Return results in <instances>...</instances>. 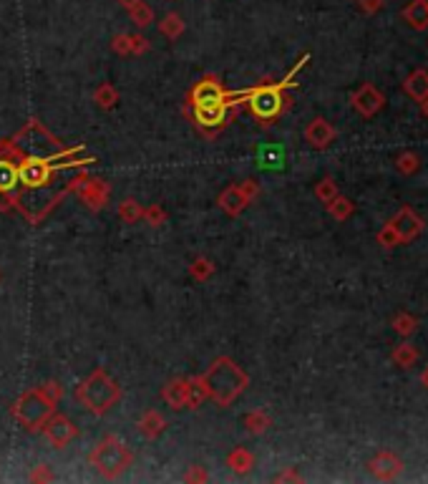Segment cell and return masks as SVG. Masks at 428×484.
I'll use <instances>...</instances> for the list:
<instances>
[{
    "mask_svg": "<svg viewBox=\"0 0 428 484\" xmlns=\"http://www.w3.org/2000/svg\"><path fill=\"white\" fill-rule=\"evenodd\" d=\"M259 162H262V167H267V170L283 167V151L275 149V146H264V149L259 151Z\"/></svg>",
    "mask_w": 428,
    "mask_h": 484,
    "instance_id": "obj_21",
    "label": "cell"
},
{
    "mask_svg": "<svg viewBox=\"0 0 428 484\" xmlns=\"http://www.w3.org/2000/svg\"><path fill=\"white\" fill-rule=\"evenodd\" d=\"M352 209H355V205H352L350 200H345V197L335 195L333 200L327 202V212L333 214L335 220H348L352 214Z\"/></svg>",
    "mask_w": 428,
    "mask_h": 484,
    "instance_id": "obj_17",
    "label": "cell"
},
{
    "mask_svg": "<svg viewBox=\"0 0 428 484\" xmlns=\"http://www.w3.org/2000/svg\"><path fill=\"white\" fill-rule=\"evenodd\" d=\"M129 462H131V454L126 452V447L116 439V436H106V439L96 447V452L91 454V464H94L104 477H116V474H121L126 466H129Z\"/></svg>",
    "mask_w": 428,
    "mask_h": 484,
    "instance_id": "obj_3",
    "label": "cell"
},
{
    "mask_svg": "<svg viewBox=\"0 0 428 484\" xmlns=\"http://www.w3.org/2000/svg\"><path fill=\"white\" fill-rule=\"evenodd\" d=\"M371 472L376 474V479H383V482H390L396 479L398 474L403 472V459L393 452H380L371 459Z\"/></svg>",
    "mask_w": 428,
    "mask_h": 484,
    "instance_id": "obj_8",
    "label": "cell"
},
{
    "mask_svg": "<svg viewBox=\"0 0 428 484\" xmlns=\"http://www.w3.org/2000/svg\"><path fill=\"white\" fill-rule=\"evenodd\" d=\"M415 328H418V321H415L411 313H398L396 318H393V331H396L398 336H403V338L413 336Z\"/></svg>",
    "mask_w": 428,
    "mask_h": 484,
    "instance_id": "obj_18",
    "label": "cell"
},
{
    "mask_svg": "<svg viewBox=\"0 0 428 484\" xmlns=\"http://www.w3.org/2000/svg\"><path fill=\"white\" fill-rule=\"evenodd\" d=\"M403 18L413 31H426L428 28V0H411L403 8Z\"/></svg>",
    "mask_w": 428,
    "mask_h": 484,
    "instance_id": "obj_11",
    "label": "cell"
},
{
    "mask_svg": "<svg viewBox=\"0 0 428 484\" xmlns=\"http://www.w3.org/2000/svg\"><path fill=\"white\" fill-rule=\"evenodd\" d=\"M250 424H252V431H262V429H267V419H264L262 414L252 416V419H250Z\"/></svg>",
    "mask_w": 428,
    "mask_h": 484,
    "instance_id": "obj_26",
    "label": "cell"
},
{
    "mask_svg": "<svg viewBox=\"0 0 428 484\" xmlns=\"http://www.w3.org/2000/svg\"><path fill=\"white\" fill-rule=\"evenodd\" d=\"M315 195L320 197V200H322V202H325V205H327V202H330V200H333L335 195H338V187H335V182H333V179H322V182L318 184V189H315Z\"/></svg>",
    "mask_w": 428,
    "mask_h": 484,
    "instance_id": "obj_23",
    "label": "cell"
},
{
    "mask_svg": "<svg viewBox=\"0 0 428 484\" xmlns=\"http://www.w3.org/2000/svg\"><path fill=\"white\" fill-rule=\"evenodd\" d=\"M50 414H53V401L45 396L43 391H28L15 406V419L28 431H36V429L43 427Z\"/></svg>",
    "mask_w": 428,
    "mask_h": 484,
    "instance_id": "obj_4",
    "label": "cell"
},
{
    "mask_svg": "<svg viewBox=\"0 0 428 484\" xmlns=\"http://www.w3.org/2000/svg\"><path fill=\"white\" fill-rule=\"evenodd\" d=\"M421 386H423V389H428V366L423 368V373H421Z\"/></svg>",
    "mask_w": 428,
    "mask_h": 484,
    "instance_id": "obj_27",
    "label": "cell"
},
{
    "mask_svg": "<svg viewBox=\"0 0 428 484\" xmlns=\"http://www.w3.org/2000/svg\"><path fill=\"white\" fill-rule=\"evenodd\" d=\"M415 361H418V351H415L413 343H401V346H396V351H393V364L398 366V368H411V366H415Z\"/></svg>",
    "mask_w": 428,
    "mask_h": 484,
    "instance_id": "obj_15",
    "label": "cell"
},
{
    "mask_svg": "<svg viewBox=\"0 0 428 484\" xmlns=\"http://www.w3.org/2000/svg\"><path fill=\"white\" fill-rule=\"evenodd\" d=\"M350 104L360 116H376V113L385 106V96L380 94L373 83H363V86L350 96Z\"/></svg>",
    "mask_w": 428,
    "mask_h": 484,
    "instance_id": "obj_6",
    "label": "cell"
},
{
    "mask_svg": "<svg viewBox=\"0 0 428 484\" xmlns=\"http://www.w3.org/2000/svg\"><path fill=\"white\" fill-rule=\"evenodd\" d=\"M43 427H45V436H48V441L53 447H66V444L76 436L73 424H71L69 419H63V416H56L53 422L43 424Z\"/></svg>",
    "mask_w": 428,
    "mask_h": 484,
    "instance_id": "obj_9",
    "label": "cell"
},
{
    "mask_svg": "<svg viewBox=\"0 0 428 484\" xmlns=\"http://www.w3.org/2000/svg\"><path fill=\"white\" fill-rule=\"evenodd\" d=\"M418 167H421V159H418V154H413V151H403L401 157L396 159V170L406 177L415 174Z\"/></svg>",
    "mask_w": 428,
    "mask_h": 484,
    "instance_id": "obj_19",
    "label": "cell"
},
{
    "mask_svg": "<svg viewBox=\"0 0 428 484\" xmlns=\"http://www.w3.org/2000/svg\"><path fill=\"white\" fill-rule=\"evenodd\" d=\"M247 192H252L250 182H247L245 189H239V187H232V189H227L224 195H222V207L227 209V212H232L237 214L239 209L247 205Z\"/></svg>",
    "mask_w": 428,
    "mask_h": 484,
    "instance_id": "obj_14",
    "label": "cell"
},
{
    "mask_svg": "<svg viewBox=\"0 0 428 484\" xmlns=\"http://www.w3.org/2000/svg\"><path fill=\"white\" fill-rule=\"evenodd\" d=\"M378 242L383 247H396V245H401V240H398V235H396V230L390 225H385L380 233H378Z\"/></svg>",
    "mask_w": 428,
    "mask_h": 484,
    "instance_id": "obj_24",
    "label": "cell"
},
{
    "mask_svg": "<svg viewBox=\"0 0 428 484\" xmlns=\"http://www.w3.org/2000/svg\"><path fill=\"white\" fill-rule=\"evenodd\" d=\"M78 401L86 403L94 414H104L119 401V386L104 371H94L86 384H81V389H78Z\"/></svg>",
    "mask_w": 428,
    "mask_h": 484,
    "instance_id": "obj_2",
    "label": "cell"
},
{
    "mask_svg": "<svg viewBox=\"0 0 428 484\" xmlns=\"http://www.w3.org/2000/svg\"><path fill=\"white\" fill-rule=\"evenodd\" d=\"M187 396H189V381H174L169 389L164 391V399L179 409V406H187Z\"/></svg>",
    "mask_w": 428,
    "mask_h": 484,
    "instance_id": "obj_16",
    "label": "cell"
},
{
    "mask_svg": "<svg viewBox=\"0 0 428 484\" xmlns=\"http://www.w3.org/2000/svg\"><path fill=\"white\" fill-rule=\"evenodd\" d=\"M15 182H18V172L8 162H0V189H10Z\"/></svg>",
    "mask_w": 428,
    "mask_h": 484,
    "instance_id": "obj_22",
    "label": "cell"
},
{
    "mask_svg": "<svg viewBox=\"0 0 428 484\" xmlns=\"http://www.w3.org/2000/svg\"><path fill=\"white\" fill-rule=\"evenodd\" d=\"M197 106H224V94L217 83H199L194 91Z\"/></svg>",
    "mask_w": 428,
    "mask_h": 484,
    "instance_id": "obj_13",
    "label": "cell"
},
{
    "mask_svg": "<svg viewBox=\"0 0 428 484\" xmlns=\"http://www.w3.org/2000/svg\"><path fill=\"white\" fill-rule=\"evenodd\" d=\"M201 384H204V389H207V394L214 401L227 406V403H232L234 399L245 391L247 376L234 361L220 359V361H214L212 368L201 376Z\"/></svg>",
    "mask_w": 428,
    "mask_h": 484,
    "instance_id": "obj_1",
    "label": "cell"
},
{
    "mask_svg": "<svg viewBox=\"0 0 428 484\" xmlns=\"http://www.w3.org/2000/svg\"><path fill=\"white\" fill-rule=\"evenodd\" d=\"M358 3L363 8V13H378L383 8V0H358Z\"/></svg>",
    "mask_w": 428,
    "mask_h": 484,
    "instance_id": "obj_25",
    "label": "cell"
},
{
    "mask_svg": "<svg viewBox=\"0 0 428 484\" xmlns=\"http://www.w3.org/2000/svg\"><path fill=\"white\" fill-rule=\"evenodd\" d=\"M421 109H423V116H426V119H428V96L421 101Z\"/></svg>",
    "mask_w": 428,
    "mask_h": 484,
    "instance_id": "obj_28",
    "label": "cell"
},
{
    "mask_svg": "<svg viewBox=\"0 0 428 484\" xmlns=\"http://www.w3.org/2000/svg\"><path fill=\"white\" fill-rule=\"evenodd\" d=\"M388 225L396 230L398 240H401V245H406V242H413V240L423 233V220L411 207H403L401 212H398L396 217L388 222Z\"/></svg>",
    "mask_w": 428,
    "mask_h": 484,
    "instance_id": "obj_7",
    "label": "cell"
},
{
    "mask_svg": "<svg viewBox=\"0 0 428 484\" xmlns=\"http://www.w3.org/2000/svg\"><path fill=\"white\" fill-rule=\"evenodd\" d=\"M403 91L415 101H423L428 96V71L426 69H415L413 74L406 76L403 81Z\"/></svg>",
    "mask_w": 428,
    "mask_h": 484,
    "instance_id": "obj_12",
    "label": "cell"
},
{
    "mask_svg": "<svg viewBox=\"0 0 428 484\" xmlns=\"http://www.w3.org/2000/svg\"><path fill=\"white\" fill-rule=\"evenodd\" d=\"M305 139H308L310 146H315V149H325L335 139V129L325 119H313L308 129H305Z\"/></svg>",
    "mask_w": 428,
    "mask_h": 484,
    "instance_id": "obj_10",
    "label": "cell"
},
{
    "mask_svg": "<svg viewBox=\"0 0 428 484\" xmlns=\"http://www.w3.org/2000/svg\"><path fill=\"white\" fill-rule=\"evenodd\" d=\"M197 116L204 124H222L224 116V106H197Z\"/></svg>",
    "mask_w": 428,
    "mask_h": 484,
    "instance_id": "obj_20",
    "label": "cell"
},
{
    "mask_svg": "<svg viewBox=\"0 0 428 484\" xmlns=\"http://www.w3.org/2000/svg\"><path fill=\"white\" fill-rule=\"evenodd\" d=\"M250 106H252V111L257 113L259 119H272V116H277V113H280V109H283V96H280V88L267 86V88H257V91H252Z\"/></svg>",
    "mask_w": 428,
    "mask_h": 484,
    "instance_id": "obj_5",
    "label": "cell"
}]
</instances>
